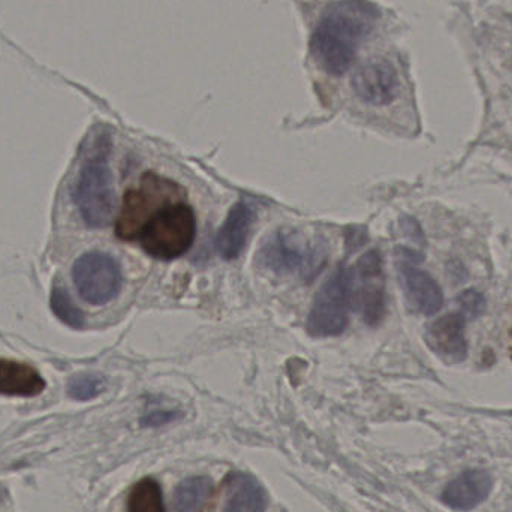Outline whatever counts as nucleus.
<instances>
[{"label": "nucleus", "instance_id": "nucleus-1", "mask_svg": "<svg viewBox=\"0 0 512 512\" xmlns=\"http://www.w3.org/2000/svg\"><path fill=\"white\" fill-rule=\"evenodd\" d=\"M378 17V8L367 0H340L328 6L310 39L313 57L328 74L342 75Z\"/></svg>", "mask_w": 512, "mask_h": 512}, {"label": "nucleus", "instance_id": "nucleus-2", "mask_svg": "<svg viewBox=\"0 0 512 512\" xmlns=\"http://www.w3.org/2000/svg\"><path fill=\"white\" fill-rule=\"evenodd\" d=\"M111 138L101 134L93 141L89 155L81 165L72 191V200L81 218L90 228H104L113 218L114 188L110 170Z\"/></svg>", "mask_w": 512, "mask_h": 512}, {"label": "nucleus", "instance_id": "nucleus-3", "mask_svg": "<svg viewBox=\"0 0 512 512\" xmlns=\"http://www.w3.org/2000/svg\"><path fill=\"white\" fill-rule=\"evenodd\" d=\"M197 237V216L185 201L164 204L147 221L138 236L141 248L159 261H173L188 254Z\"/></svg>", "mask_w": 512, "mask_h": 512}, {"label": "nucleus", "instance_id": "nucleus-4", "mask_svg": "<svg viewBox=\"0 0 512 512\" xmlns=\"http://www.w3.org/2000/svg\"><path fill=\"white\" fill-rule=\"evenodd\" d=\"M179 195H183V189L177 183L159 177L152 171L144 174L140 188L129 189L123 197L122 209L116 221V236L123 242H137L147 221L164 204Z\"/></svg>", "mask_w": 512, "mask_h": 512}, {"label": "nucleus", "instance_id": "nucleus-5", "mask_svg": "<svg viewBox=\"0 0 512 512\" xmlns=\"http://www.w3.org/2000/svg\"><path fill=\"white\" fill-rule=\"evenodd\" d=\"M351 307V270L342 264L316 292L312 309L307 316V331L310 336H340L348 327Z\"/></svg>", "mask_w": 512, "mask_h": 512}, {"label": "nucleus", "instance_id": "nucleus-6", "mask_svg": "<svg viewBox=\"0 0 512 512\" xmlns=\"http://www.w3.org/2000/svg\"><path fill=\"white\" fill-rule=\"evenodd\" d=\"M72 280L78 295L92 306L110 303L123 285L122 268L104 252H86L72 265Z\"/></svg>", "mask_w": 512, "mask_h": 512}, {"label": "nucleus", "instance_id": "nucleus-7", "mask_svg": "<svg viewBox=\"0 0 512 512\" xmlns=\"http://www.w3.org/2000/svg\"><path fill=\"white\" fill-rule=\"evenodd\" d=\"M352 303L370 327L381 324L387 312L384 264L379 251L366 252L351 270Z\"/></svg>", "mask_w": 512, "mask_h": 512}, {"label": "nucleus", "instance_id": "nucleus-8", "mask_svg": "<svg viewBox=\"0 0 512 512\" xmlns=\"http://www.w3.org/2000/svg\"><path fill=\"white\" fill-rule=\"evenodd\" d=\"M418 256L421 255L415 254L411 249H396L400 283L412 309L432 316L444 306V294L439 283L427 271L418 267V262L423 261V258Z\"/></svg>", "mask_w": 512, "mask_h": 512}, {"label": "nucleus", "instance_id": "nucleus-9", "mask_svg": "<svg viewBox=\"0 0 512 512\" xmlns=\"http://www.w3.org/2000/svg\"><path fill=\"white\" fill-rule=\"evenodd\" d=\"M315 252L304 249L283 231H274L262 242L258 252V264L276 274H291L310 270Z\"/></svg>", "mask_w": 512, "mask_h": 512}, {"label": "nucleus", "instance_id": "nucleus-10", "mask_svg": "<svg viewBox=\"0 0 512 512\" xmlns=\"http://www.w3.org/2000/svg\"><path fill=\"white\" fill-rule=\"evenodd\" d=\"M352 89L366 104H390L399 90L396 69L387 60H373L355 72L352 77Z\"/></svg>", "mask_w": 512, "mask_h": 512}, {"label": "nucleus", "instance_id": "nucleus-11", "mask_svg": "<svg viewBox=\"0 0 512 512\" xmlns=\"http://www.w3.org/2000/svg\"><path fill=\"white\" fill-rule=\"evenodd\" d=\"M430 351L448 364L462 363L468 358V340L465 334V316L447 313L427 327L424 334Z\"/></svg>", "mask_w": 512, "mask_h": 512}, {"label": "nucleus", "instance_id": "nucleus-12", "mask_svg": "<svg viewBox=\"0 0 512 512\" xmlns=\"http://www.w3.org/2000/svg\"><path fill=\"white\" fill-rule=\"evenodd\" d=\"M492 475L484 469L463 472L451 481L444 492L442 502L456 511H471L483 504L492 492Z\"/></svg>", "mask_w": 512, "mask_h": 512}, {"label": "nucleus", "instance_id": "nucleus-13", "mask_svg": "<svg viewBox=\"0 0 512 512\" xmlns=\"http://www.w3.org/2000/svg\"><path fill=\"white\" fill-rule=\"evenodd\" d=\"M252 224H254V212L251 207L243 201L234 204L216 236L215 245L218 254L227 261L239 258L248 242Z\"/></svg>", "mask_w": 512, "mask_h": 512}, {"label": "nucleus", "instance_id": "nucleus-14", "mask_svg": "<svg viewBox=\"0 0 512 512\" xmlns=\"http://www.w3.org/2000/svg\"><path fill=\"white\" fill-rule=\"evenodd\" d=\"M267 505V492L252 475L234 472L225 481L222 512H264Z\"/></svg>", "mask_w": 512, "mask_h": 512}, {"label": "nucleus", "instance_id": "nucleus-15", "mask_svg": "<svg viewBox=\"0 0 512 512\" xmlns=\"http://www.w3.org/2000/svg\"><path fill=\"white\" fill-rule=\"evenodd\" d=\"M45 390V381L32 366L20 361L0 360V394L33 397Z\"/></svg>", "mask_w": 512, "mask_h": 512}, {"label": "nucleus", "instance_id": "nucleus-16", "mask_svg": "<svg viewBox=\"0 0 512 512\" xmlns=\"http://www.w3.org/2000/svg\"><path fill=\"white\" fill-rule=\"evenodd\" d=\"M213 493V483L207 477H191L183 480L174 492V508L177 512H200Z\"/></svg>", "mask_w": 512, "mask_h": 512}, {"label": "nucleus", "instance_id": "nucleus-17", "mask_svg": "<svg viewBox=\"0 0 512 512\" xmlns=\"http://www.w3.org/2000/svg\"><path fill=\"white\" fill-rule=\"evenodd\" d=\"M128 512H165L162 490L158 481L144 478L132 489Z\"/></svg>", "mask_w": 512, "mask_h": 512}, {"label": "nucleus", "instance_id": "nucleus-18", "mask_svg": "<svg viewBox=\"0 0 512 512\" xmlns=\"http://www.w3.org/2000/svg\"><path fill=\"white\" fill-rule=\"evenodd\" d=\"M51 309H53L54 315L68 325V327L80 330L84 327V313L72 303L71 297L68 292L62 286H54L53 292H51Z\"/></svg>", "mask_w": 512, "mask_h": 512}, {"label": "nucleus", "instance_id": "nucleus-19", "mask_svg": "<svg viewBox=\"0 0 512 512\" xmlns=\"http://www.w3.org/2000/svg\"><path fill=\"white\" fill-rule=\"evenodd\" d=\"M105 390V379L96 373H81L72 376L68 382V394L72 399L86 402L95 399Z\"/></svg>", "mask_w": 512, "mask_h": 512}, {"label": "nucleus", "instance_id": "nucleus-20", "mask_svg": "<svg viewBox=\"0 0 512 512\" xmlns=\"http://www.w3.org/2000/svg\"><path fill=\"white\" fill-rule=\"evenodd\" d=\"M457 304L462 310V315L469 319H475L483 315L487 306L486 298L477 289H465V291L460 292L459 297H457Z\"/></svg>", "mask_w": 512, "mask_h": 512}, {"label": "nucleus", "instance_id": "nucleus-21", "mask_svg": "<svg viewBox=\"0 0 512 512\" xmlns=\"http://www.w3.org/2000/svg\"><path fill=\"white\" fill-rule=\"evenodd\" d=\"M179 415V412L174 411H156L147 415L143 420V424L144 426L152 427L164 426V424L171 423V421L176 420Z\"/></svg>", "mask_w": 512, "mask_h": 512}, {"label": "nucleus", "instance_id": "nucleus-22", "mask_svg": "<svg viewBox=\"0 0 512 512\" xmlns=\"http://www.w3.org/2000/svg\"><path fill=\"white\" fill-rule=\"evenodd\" d=\"M511 358H512V351H511Z\"/></svg>", "mask_w": 512, "mask_h": 512}]
</instances>
